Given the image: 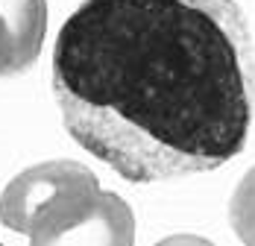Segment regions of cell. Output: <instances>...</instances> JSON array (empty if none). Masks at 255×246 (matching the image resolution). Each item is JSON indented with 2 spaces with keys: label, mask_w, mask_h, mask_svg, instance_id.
<instances>
[{
  "label": "cell",
  "mask_w": 255,
  "mask_h": 246,
  "mask_svg": "<svg viewBox=\"0 0 255 246\" xmlns=\"http://www.w3.org/2000/svg\"><path fill=\"white\" fill-rule=\"evenodd\" d=\"M68 135L135 185L217 170L255 118V50L235 0H85L53 47Z\"/></svg>",
  "instance_id": "obj_1"
},
{
  "label": "cell",
  "mask_w": 255,
  "mask_h": 246,
  "mask_svg": "<svg viewBox=\"0 0 255 246\" xmlns=\"http://www.w3.org/2000/svg\"><path fill=\"white\" fill-rule=\"evenodd\" d=\"M100 188L97 176L79 161H44L18 173L0 194V223L18 235H32L56 205L79 191Z\"/></svg>",
  "instance_id": "obj_3"
},
{
  "label": "cell",
  "mask_w": 255,
  "mask_h": 246,
  "mask_svg": "<svg viewBox=\"0 0 255 246\" xmlns=\"http://www.w3.org/2000/svg\"><path fill=\"white\" fill-rule=\"evenodd\" d=\"M47 0H0V76L29 71L44 47Z\"/></svg>",
  "instance_id": "obj_4"
},
{
  "label": "cell",
  "mask_w": 255,
  "mask_h": 246,
  "mask_svg": "<svg viewBox=\"0 0 255 246\" xmlns=\"http://www.w3.org/2000/svg\"><path fill=\"white\" fill-rule=\"evenodd\" d=\"M32 246L50 244H115L129 246L135 241V217L118 194L91 188L68 197L53 208L38 229L29 235Z\"/></svg>",
  "instance_id": "obj_2"
},
{
  "label": "cell",
  "mask_w": 255,
  "mask_h": 246,
  "mask_svg": "<svg viewBox=\"0 0 255 246\" xmlns=\"http://www.w3.org/2000/svg\"><path fill=\"white\" fill-rule=\"evenodd\" d=\"M232 232L247 246H255V164L244 173L229 202Z\"/></svg>",
  "instance_id": "obj_5"
}]
</instances>
